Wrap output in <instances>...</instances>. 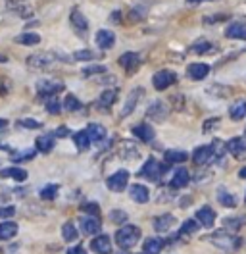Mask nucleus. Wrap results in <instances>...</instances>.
Segmentation results:
<instances>
[{"mask_svg": "<svg viewBox=\"0 0 246 254\" xmlns=\"http://www.w3.org/2000/svg\"><path fill=\"white\" fill-rule=\"evenodd\" d=\"M140 239V229L137 225H123L122 229L116 233V243L122 249H133Z\"/></svg>", "mask_w": 246, "mask_h": 254, "instance_id": "nucleus-1", "label": "nucleus"}, {"mask_svg": "<svg viewBox=\"0 0 246 254\" xmlns=\"http://www.w3.org/2000/svg\"><path fill=\"white\" fill-rule=\"evenodd\" d=\"M175 83H177V73L171 71V69H160V71L154 73L152 77V85L156 91H166Z\"/></svg>", "mask_w": 246, "mask_h": 254, "instance_id": "nucleus-2", "label": "nucleus"}, {"mask_svg": "<svg viewBox=\"0 0 246 254\" xmlns=\"http://www.w3.org/2000/svg\"><path fill=\"white\" fill-rule=\"evenodd\" d=\"M54 62H56V56L52 52H37V54H31L27 58V65L33 69H46Z\"/></svg>", "mask_w": 246, "mask_h": 254, "instance_id": "nucleus-3", "label": "nucleus"}, {"mask_svg": "<svg viewBox=\"0 0 246 254\" xmlns=\"http://www.w3.org/2000/svg\"><path fill=\"white\" fill-rule=\"evenodd\" d=\"M65 87L62 81H54V79H41L37 83V93L41 96H56L58 93H62Z\"/></svg>", "mask_w": 246, "mask_h": 254, "instance_id": "nucleus-4", "label": "nucleus"}, {"mask_svg": "<svg viewBox=\"0 0 246 254\" xmlns=\"http://www.w3.org/2000/svg\"><path fill=\"white\" fill-rule=\"evenodd\" d=\"M166 168H168V166H160V162H158V160L150 158V160H146V164L140 168L138 175H140V177H144V179H148V181H156Z\"/></svg>", "mask_w": 246, "mask_h": 254, "instance_id": "nucleus-5", "label": "nucleus"}, {"mask_svg": "<svg viewBox=\"0 0 246 254\" xmlns=\"http://www.w3.org/2000/svg\"><path fill=\"white\" fill-rule=\"evenodd\" d=\"M127 183H129V172L127 170H120L114 175H110L106 181L108 189L114 190V192H122L127 189Z\"/></svg>", "mask_w": 246, "mask_h": 254, "instance_id": "nucleus-6", "label": "nucleus"}, {"mask_svg": "<svg viewBox=\"0 0 246 254\" xmlns=\"http://www.w3.org/2000/svg\"><path fill=\"white\" fill-rule=\"evenodd\" d=\"M212 241H214L217 247L225 249V251H235L237 247H241V239L235 237V235H227L223 231H217L212 235Z\"/></svg>", "mask_w": 246, "mask_h": 254, "instance_id": "nucleus-7", "label": "nucleus"}, {"mask_svg": "<svg viewBox=\"0 0 246 254\" xmlns=\"http://www.w3.org/2000/svg\"><path fill=\"white\" fill-rule=\"evenodd\" d=\"M168 116H169L168 104L162 102V100L152 102V104L148 106V110H146V118H148V120H154V122H164V120H168Z\"/></svg>", "mask_w": 246, "mask_h": 254, "instance_id": "nucleus-8", "label": "nucleus"}, {"mask_svg": "<svg viewBox=\"0 0 246 254\" xmlns=\"http://www.w3.org/2000/svg\"><path fill=\"white\" fill-rule=\"evenodd\" d=\"M69 23H71V27L75 29L77 35H81V37L89 31V21H87L85 14H83L79 8H73V10H71V14H69Z\"/></svg>", "mask_w": 246, "mask_h": 254, "instance_id": "nucleus-9", "label": "nucleus"}, {"mask_svg": "<svg viewBox=\"0 0 246 254\" xmlns=\"http://www.w3.org/2000/svg\"><path fill=\"white\" fill-rule=\"evenodd\" d=\"M227 150L237 160H246V137H233L227 143Z\"/></svg>", "mask_w": 246, "mask_h": 254, "instance_id": "nucleus-10", "label": "nucleus"}, {"mask_svg": "<svg viewBox=\"0 0 246 254\" xmlns=\"http://www.w3.org/2000/svg\"><path fill=\"white\" fill-rule=\"evenodd\" d=\"M94 41H96V47L100 48V50H108V48H112L116 45V35L110 29H100V31L96 33Z\"/></svg>", "mask_w": 246, "mask_h": 254, "instance_id": "nucleus-11", "label": "nucleus"}, {"mask_svg": "<svg viewBox=\"0 0 246 254\" xmlns=\"http://www.w3.org/2000/svg\"><path fill=\"white\" fill-rule=\"evenodd\" d=\"M120 65H122L125 71H135L138 65H140V54L137 52H125L120 56Z\"/></svg>", "mask_w": 246, "mask_h": 254, "instance_id": "nucleus-12", "label": "nucleus"}, {"mask_svg": "<svg viewBox=\"0 0 246 254\" xmlns=\"http://www.w3.org/2000/svg\"><path fill=\"white\" fill-rule=\"evenodd\" d=\"M186 73H188L190 79L202 81L204 77H208V73H210V65H208V64H202V62H194L186 67Z\"/></svg>", "mask_w": 246, "mask_h": 254, "instance_id": "nucleus-13", "label": "nucleus"}, {"mask_svg": "<svg viewBox=\"0 0 246 254\" xmlns=\"http://www.w3.org/2000/svg\"><path fill=\"white\" fill-rule=\"evenodd\" d=\"M91 249L96 254H112V241L108 235H98L92 239Z\"/></svg>", "mask_w": 246, "mask_h": 254, "instance_id": "nucleus-14", "label": "nucleus"}, {"mask_svg": "<svg viewBox=\"0 0 246 254\" xmlns=\"http://www.w3.org/2000/svg\"><path fill=\"white\" fill-rule=\"evenodd\" d=\"M212 158H214V148H212V144H210V146H198V148L192 152V162H194L196 166L208 164Z\"/></svg>", "mask_w": 246, "mask_h": 254, "instance_id": "nucleus-15", "label": "nucleus"}, {"mask_svg": "<svg viewBox=\"0 0 246 254\" xmlns=\"http://www.w3.org/2000/svg\"><path fill=\"white\" fill-rule=\"evenodd\" d=\"M227 39H239V41H246V23L245 21H233L227 31H225Z\"/></svg>", "mask_w": 246, "mask_h": 254, "instance_id": "nucleus-16", "label": "nucleus"}, {"mask_svg": "<svg viewBox=\"0 0 246 254\" xmlns=\"http://www.w3.org/2000/svg\"><path fill=\"white\" fill-rule=\"evenodd\" d=\"M81 231L85 235H94L100 231V220L96 216H85L81 218Z\"/></svg>", "mask_w": 246, "mask_h": 254, "instance_id": "nucleus-17", "label": "nucleus"}, {"mask_svg": "<svg viewBox=\"0 0 246 254\" xmlns=\"http://www.w3.org/2000/svg\"><path fill=\"white\" fill-rule=\"evenodd\" d=\"M196 222L200 223V225H204V227H212L215 223V212L214 208L210 206H204L200 208L198 212H196V218H194Z\"/></svg>", "mask_w": 246, "mask_h": 254, "instance_id": "nucleus-18", "label": "nucleus"}, {"mask_svg": "<svg viewBox=\"0 0 246 254\" xmlns=\"http://www.w3.org/2000/svg\"><path fill=\"white\" fill-rule=\"evenodd\" d=\"M8 6H10V10H14L19 17H25V19H27V17L33 16V8H31L25 0H8Z\"/></svg>", "mask_w": 246, "mask_h": 254, "instance_id": "nucleus-19", "label": "nucleus"}, {"mask_svg": "<svg viewBox=\"0 0 246 254\" xmlns=\"http://www.w3.org/2000/svg\"><path fill=\"white\" fill-rule=\"evenodd\" d=\"M173 225H175V218H173L171 214L158 216V218L154 220V229H156L158 233H166V231H169Z\"/></svg>", "mask_w": 246, "mask_h": 254, "instance_id": "nucleus-20", "label": "nucleus"}, {"mask_svg": "<svg viewBox=\"0 0 246 254\" xmlns=\"http://www.w3.org/2000/svg\"><path fill=\"white\" fill-rule=\"evenodd\" d=\"M133 135L138 137L140 141H144V143H150L154 137H156L154 129L150 126H146V124H138V126L133 127Z\"/></svg>", "mask_w": 246, "mask_h": 254, "instance_id": "nucleus-21", "label": "nucleus"}, {"mask_svg": "<svg viewBox=\"0 0 246 254\" xmlns=\"http://www.w3.org/2000/svg\"><path fill=\"white\" fill-rule=\"evenodd\" d=\"M129 194H131V198L135 202H138V204H144L148 200V196H150V192H148V189L144 185H131Z\"/></svg>", "mask_w": 246, "mask_h": 254, "instance_id": "nucleus-22", "label": "nucleus"}, {"mask_svg": "<svg viewBox=\"0 0 246 254\" xmlns=\"http://www.w3.org/2000/svg\"><path fill=\"white\" fill-rule=\"evenodd\" d=\"M188 181H190V174L183 170V168H179L175 174H173V179H171V187L173 189H181V187H186L188 185Z\"/></svg>", "mask_w": 246, "mask_h": 254, "instance_id": "nucleus-23", "label": "nucleus"}, {"mask_svg": "<svg viewBox=\"0 0 246 254\" xmlns=\"http://www.w3.org/2000/svg\"><path fill=\"white\" fill-rule=\"evenodd\" d=\"M54 141H56V137L52 135V133H46V135H41L35 143H37V150H41V152H50L52 148H54Z\"/></svg>", "mask_w": 246, "mask_h": 254, "instance_id": "nucleus-24", "label": "nucleus"}, {"mask_svg": "<svg viewBox=\"0 0 246 254\" xmlns=\"http://www.w3.org/2000/svg\"><path fill=\"white\" fill-rule=\"evenodd\" d=\"M17 235V223L15 222H2L0 223V241H8Z\"/></svg>", "mask_w": 246, "mask_h": 254, "instance_id": "nucleus-25", "label": "nucleus"}, {"mask_svg": "<svg viewBox=\"0 0 246 254\" xmlns=\"http://www.w3.org/2000/svg\"><path fill=\"white\" fill-rule=\"evenodd\" d=\"M140 95H142V89H135V91L129 95V98H127V102H125V106H123V110H122V118L129 116L131 112L135 110V106H137Z\"/></svg>", "mask_w": 246, "mask_h": 254, "instance_id": "nucleus-26", "label": "nucleus"}, {"mask_svg": "<svg viewBox=\"0 0 246 254\" xmlns=\"http://www.w3.org/2000/svg\"><path fill=\"white\" fill-rule=\"evenodd\" d=\"M166 162L168 164H183L188 160V154L184 150H177V148H171V150H166Z\"/></svg>", "mask_w": 246, "mask_h": 254, "instance_id": "nucleus-27", "label": "nucleus"}, {"mask_svg": "<svg viewBox=\"0 0 246 254\" xmlns=\"http://www.w3.org/2000/svg\"><path fill=\"white\" fill-rule=\"evenodd\" d=\"M116 98H118V91L116 89H108L98 98V108H106V110L112 108V104L116 102Z\"/></svg>", "mask_w": 246, "mask_h": 254, "instance_id": "nucleus-28", "label": "nucleus"}, {"mask_svg": "<svg viewBox=\"0 0 246 254\" xmlns=\"http://www.w3.org/2000/svg\"><path fill=\"white\" fill-rule=\"evenodd\" d=\"M229 116H231V120H233V122H239V120L246 118V100H239V102H235V104L229 108Z\"/></svg>", "mask_w": 246, "mask_h": 254, "instance_id": "nucleus-29", "label": "nucleus"}, {"mask_svg": "<svg viewBox=\"0 0 246 254\" xmlns=\"http://www.w3.org/2000/svg\"><path fill=\"white\" fill-rule=\"evenodd\" d=\"M217 200H219L225 208L237 206V198H235V196H233L225 187H219V189H217Z\"/></svg>", "mask_w": 246, "mask_h": 254, "instance_id": "nucleus-30", "label": "nucleus"}, {"mask_svg": "<svg viewBox=\"0 0 246 254\" xmlns=\"http://www.w3.org/2000/svg\"><path fill=\"white\" fill-rule=\"evenodd\" d=\"M15 43L17 45H25V47H35L41 43V37L37 33H21L15 37Z\"/></svg>", "mask_w": 246, "mask_h": 254, "instance_id": "nucleus-31", "label": "nucleus"}, {"mask_svg": "<svg viewBox=\"0 0 246 254\" xmlns=\"http://www.w3.org/2000/svg\"><path fill=\"white\" fill-rule=\"evenodd\" d=\"M162 247H164V243L160 241L158 237H150L144 241V245H142V251L144 254H160L162 251Z\"/></svg>", "mask_w": 246, "mask_h": 254, "instance_id": "nucleus-32", "label": "nucleus"}, {"mask_svg": "<svg viewBox=\"0 0 246 254\" xmlns=\"http://www.w3.org/2000/svg\"><path fill=\"white\" fill-rule=\"evenodd\" d=\"M73 143H75L79 150H87L91 146V137H89L87 131H77L75 135H73Z\"/></svg>", "mask_w": 246, "mask_h": 254, "instance_id": "nucleus-33", "label": "nucleus"}, {"mask_svg": "<svg viewBox=\"0 0 246 254\" xmlns=\"http://www.w3.org/2000/svg\"><path fill=\"white\" fill-rule=\"evenodd\" d=\"M87 133H89V137H91V141H102V139H106V129L102 126H98V124H91V126L87 127Z\"/></svg>", "mask_w": 246, "mask_h": 254, "instance_id": "nucleus-34", "label": "nucleus"}, {"mask_svg": "<svg viewBox=\"0 0 246 254\" xmlns=\"http://www.w3.org/2000/svg\"><path fill=\"white\" fill-rule=\"evenodd\" d=\"M62 237H63V241H67V243H73V241L79 237L75 223H71V222L63 223V227H62Z\"/></svg>", "mask_w": 246, "mask_h": 254, "instance_id": "nucleus-35", "label": "nucleus"}, {"mask_svg": "<svg viewBox=\"0 0 246 254\" xmlns=\"http://www.w3.org/2000/svg\"><path fill=\"white\" fill-rule=\"evenodd\" d=\"M0 177H12L15 181H25L27 179V172L25 170H19V168H8V170H2Z\"/></svg>", "mask_w": 246, "mask_h": 254, "instance_id": "nucleus-36", "label": "nucleus"}, {"mask_svg": "<svg viewBox=\"0 0 246 254\" xmlns=\"http://www.w3.org/2000/svg\"><path fill=\"white\" fill-rule=\"evenodd\" d=\"M63 108L67 112H77L83 108V104H81V100L75 95H67L65 96V102H63Z\"/></svg>", "mask_w": 246, "mask_h": 254, "instance_id": "nucleus-37", "label": "nucleus"}, {"mask_svg": "<svg viewBox=\"0 0 246 254\" xmlns=\"http://www.w3.org/2000/svg\"><path fill=\"white\" fill-rule=\"evenodd\" d=\"M212 48H214V45L210 41H198V43L192 45V52L194 54H206V52H212Z\"/></svg>", "mask_w": 246, "mask_h": 254, "instance_id": "nucleus-38", "label": "nucleus"}, {"mask_svg": "<svg viewBox=\"0 0 246 254\" xmlns=\"http://www.w3.org/2000/svg\"><path fill=\"white\" fill-rule=\"evenodd\" d=\"M200 227V223L196 220H186V222L181 225V233L183 235H192V233H196Z\"/></svg>", "mask_w": 246, "mask_h": 254, "instance_id": "nucleus-39", "label": "nucleus"}, {"mask_svg": "<svg viewBox=\"0 0 246 254\" xmlns=\"http://www.w3.org/2000/svg\"><path fill=\"white\" fill-rule=\"evenodd\" d=\"M73 58L79 60V62H89V60H94V58H96V54H94L92 50H87V48H85V50H77L75 54H73Z\"/></svg>", "mask_w": 246, "mask_h": 254, "instance_id": "nucleus-40", "label": "nucleus"}, {"mask_svg": "<svg viewBox=\"0 0 246 254\" xmlns=\"http://www.w3.org/2000/svg\"><path fill=\"white\" fill-rule=\"evenodd\" d=\"M58 194V185H46L45 189H41V198L45 200H52Z\"/></svg>", "mask_w": 246, "mask_h": 254, "instance_id": "nucleus-41", "label": "nucleus"}, {"mask_svg": "<svg viewBox=\"0 0 246 254\" xmlns=\"http://www.w3.org/2000/svg\"><path fill=\"white\" fill-rule=\"evenodd\" d=\"M81 73H83V77H91V75H98V73H106V67L104 65H89Z\"/></svg>", "mask_w": 246, "mask_h": 254, "instance_id": "nucleus-42", "label": "nucleus"}, {"mask_svg": "<svg viewBox=\"0 0 246 254\" xmlns=\"http://www.w3.org/2000/svg\"><path fill=\"white\" fill-rule=\"evenodd\" d=\"M60 110H62V106H60V102H58V98H56V96H50L48 102H46V112H48V114H60Z\"/></svg>", "mask_w": 246, "mask_h": 254, "instance_id": "nucleus-43", "label": "nucleus"}, {"mask_svg": "<svg viewBox=\"0 0 246 254\" xmlns=\"http://www.w3.org/2000/svg\"><path fill=\"white\" fill-rule=\"evenodd\" d=\"M81 212L91 214V216H98L100 214V206L94 204V202H85V204H81Z\"/></svg>", "mask_w": 246, "mask_h": 254, "instance_id": "nucleus-44", "label": "nucleus"}, {"mask_svg": "<svg viewBox=\"0 0 246 254\" xmlns=\"http://www.w3.org/2000/svg\"><path fill=\"white\" fill-rule=\"evenodd\" d=\"M17 127H25V129H39L41 127V122H35V120H29V118H25V120H17Z\"/></svg>", "mask_w": 246, "mask_h": 254, "instance_id": "nucleus-45", "label": "nucleus"}, {"mask_svg": "<svg viewBox=\"0 0 246 254\" xmlns=\"http://www.w3.org/2000/svg\"><path fill=\"white\" fill-rule=\"evenodd\" d=\"M110 218H112V222L114 223H123L127 220V214L122 212V210H114L112 214H110Z\"/></svg>", "mask_w": 246, "mask_h": 254, "instance_id": "nucleus-46", "label": "nucleus"}, {"mask_svg": "<svg viewBox=\"0 0 246 254\" xmlns=\"http://www.w3.org/2000/svg\"><path fill=\"white\" fill-rule=\"evenodd\" d=\"M35 156V150H25V152H17V154H14V162H21V160H31Z\"/></svg>", "mask_w": 246, "mask_h": 254, "instance_id": "nucleus-47", "label": "nucleus"}, {"mask_svg": "<svg viewBox=\"0 0 246 254\" xmlns=\"http://www.w3.org/2000/svg\"><path fill=\"white\" fill-rule=\"evenodd\" d=\"M243 223H245V218H227V220H225V225H227V227H233V229H239Z\"/></svg>", "mask_w": 246, "mask_h": 254, "instance_id": "nucleus-48", "label": "nucleus"}, {"mask_svg": "<svg viewBox=\"0 0 246 254\" xmlns=\"http://www.w3.org/2000/svg\"><path fill=\"white\" fill-rule=\"evenodd\" d=\"M10 216H14V208H0V218H10Z\"/></svg>", "mask_w": 246, "mask_h": 254, "instance_id": "nucleus-49", "label": "nucleus"}, {"mask_svg": "<svg viewBox=\"0 0 246 254\" xmlns=\"http://www.w3.org/2000/svg\"><path fill=\"white\" fill-rule=\"evenodd\" d=\"M67 135H69V129H67V127H58V129H56V133H54V137H67Z\"/></svg>", "mask_w": 246, "mask_h": 254, "instance_id": "nucleus-50", "label": "nucleus"}, {"mask_svg": "<svg viewBox=\"0 0 246 254\" xmlns=\"http://www.w3.org/2000/svg\"><path fill=\"white\" fill-rule=\"evenodd\" d=\"M217 122H219L217 118H214V120H210V122H206V124H204V133H208V131H212V129H214V126H215V124H217Z\"/></svg>", "mask_w": 246, "mask_h": 254, "instance_id": "nucleus-51", "label": "nucleus"}, {"mask_svg": "<svg viewBox=\"0 0 246 254\" xmlns=\"http://www.w3.org/2000/svg\"><path fill=\"white\" fill-rule=\"evenodd\" d=\"M67 254H87V251L83 247H73V249L67 251Z\"/></svg>", "mask_w": 246, "mask_h": 254, "instance_id": "nucleus-52", "label": "nucleus"}, {"mask_svg": "<svg viewBox=\"0 0 246 254\" xmlns=\"http://www.w3.org/2000/svg\"><path fill=\"white\" fill-rule=\"evenodd\" d=\"M188 4H200V2H215V0H186Z\"/></svg>", "mask_w": 246, "mask_h": 254, "instance_id": "nucleus-53", "label": "nucleus"}, {"mask_svg": "<svg viewBox=\"0 0 246 254\" xmlns=\"http://www.w3.org/2000/svg\"><path fill=\"white\" fill-rule=\"evenodd\" d=\"M120 16H122L120 12H114V14H112V21H120Z\"/></svg>", "mask_w": 246, "mask_h": 254, "instance_id": "nucleus-54", "label": "nucleus"}, {"mask_svg": "<svg viewBox=\"0 0 246 254\" xmlns=\"http://www.w3.org/2000/svg\"><path fill=\"white\" fill-rule=\"evenodd\" d=\"M4 127H8V122H6V120H2V118H0V129H4Z\"/></svg>", "mask_w": 246, "mask_h": 254, "instance_id": "nucleus-55", "label": "nucleus"}, {"mask_svg": "<svg viewBox=\"0 0 246 254\" xmlns=\"http://www.w3.org/2000/svg\"><path fill=\"white\" fill-rule=\"evenodd\" d=\"M239 177H243V179H246V168H243V170L239 172Z\"/></svg>", "mask_w": 246, "mask_h": 254, "instance_id": "nucleus-56", "label": "nucleus"}, {"mask_svg": "<svg viewBox=\"0 0 246 254\" xmlns=\"http://www.w3.org/2000/svg\"><path fill=\"white\" fill-rule=\"evenodd\" d=\"M6 60H8L6 56H0V62H6Z\"/></svg>", "mask_w": 246, "mask_h": 254, "instance_id": "nucleus-57", "label": "nucleus"}, {"mask_svg": "<svg viewBox=\"0 0 246 254\" xmlns=\"http://www.w3.org/2000/svg\"><path fill=\"white\" fill-rule=\"evenodd\" d=\"M142 254H144V253H142Z\"/></svg>", "mask_w": 246, "mask_h": 254, "instance_id": "nucleus-58", "label": "nucleus"}]
</instances>
